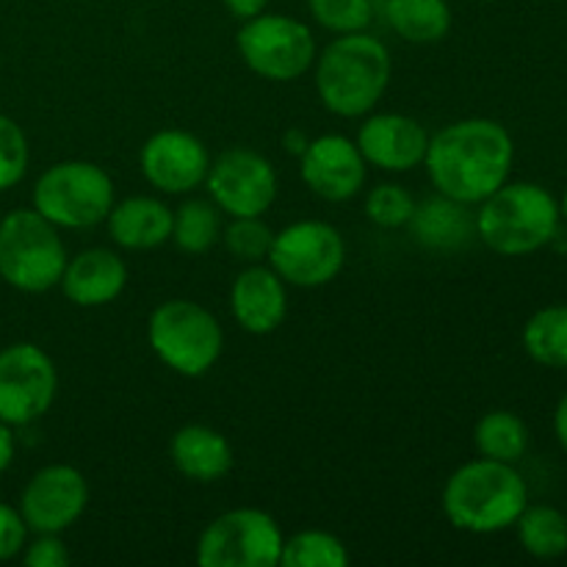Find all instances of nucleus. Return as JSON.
Wrapping results in <instances>:
<instances>
[{
	"mask_svg": "<svg viewBox=\"0 0 567 567\" xmlns=\"http://www.w3.org/2000/svg\"><path fill=\"white\" fill-rule=\"evenodd\" d=\"M524 349L537 365L567 369V305H548L526 321Z\"/></svg>",
	"mask_w": 567,
	"mask_h": 567,
	"instance_id": "a878e982",
	"label": "nucleus"
},
{
	"mask_svg": "<svg viewBox=\"0 0 567 567\" xmlns=\"http://www.w3.org/2000/svg\"><path fill=\"white\" fill-rule=\"evenodd\" d=\"M280 524L258 507H236L216 515L197 540L203 567H277L280 565Z\"/></svg>",
	"mask_w": 567,
	"mask_h": 567,
	"instance_id": "6e6552de",
	"label": "nucleus"
},
{
	"mask_svg": "<svg viewBox=\"0 0 567 567\" xmlns=\"http://www.w3.org/2000/svg\"><path fill=\"white\" fill-rule=\"evenodd\" d=\"M236 48L244 64L264 81H299L316 61L313 31L288 14H258L241 25Z\"/></svg>",
	"mask_w": 567,
	"mask_h": 567,
	"instance_id": "1a4fd4ad",
	"label": "nucleus"
},
{
	"mask_svg": "<svg viewBox=\"0 0 567 567\" xmlns=\"http://www.w3.org/2000/svg\"><path fill=\"white\" fill-rule=\"evenodd\" d=\"M313 20L330 33H358L369 31L374 22V3L371 0H308Z\"/></svg>",
	"mask_w": 567,
	"mask_h": 567,
	"instance_id": "c756f323",
	"label": "nucleus"
},
{
	"mask_svg": "<svg viewBox=\"0 0 567 567\" xmlns=\"http://www.w3.org/2000/svg\"><path fill=\"white\" fill-rule=\"evenodd\" d=\"M28 535L31 532H28L20 509L0 502V563H11V559L20 557L28 543Z\"/></svg>",
	"mask_w": 567,
	"mask_h": 567,
	"instance_id": "473e14b6",
	"label": "nucleus"
},
{
	"mask_svg": "<svg viewBox=\"0 0 567 567\" xmlns=\"http://www.w3.org/2000/svg\"><path fill=\"white\" fill-rule=\"evenodd\" d=\"M89 507V482L75 465L39 468L20 493V515L31 535H64Z\"/></svg>",
	"mask_w": 567,
	"mask_h": 567,
	"instance_id": "ddd939ff",
	"label": "nucleus"
},
{
	"mask_svg": "<svg viewBox=\"0 0 567 567\" xmlns=\"http://www.w3.org/2000/svg\"><path fill=\"white\" fill-rule=\"evenodd\" d=\"M559 216H563V219L567 221V188H565V194H563V203H559Z\"/></svg>",
	"mask_w": 567,
	"mask_h": 567,
	"instance_id": "4c0bfd02",
	"label": "nucleus"
},
{
	"mask_svg": "<svg viewBox=\"0 0 567 567\" xmlns=\"http://www.w3.org/2000/svg\"><path fill=\"white\" fill-rule=\"evenodd\" d=\"M20 557L28 567H66L72 563L70 548L61 540V535H33Z\"/></svg>",
	"mask_w": 567,
	"mask_h": 567,
	"instance_id": "2f4dec72",
	"label": "nucleus"
},
{
	"mask_svg": "<svg viewBox=\"0 0 567 567\" xmlns=\"http://www.w3.org/2000/svg\"><path fill=\"white\" fill-rule=\"evenodd\" d=\"M172 216L175 210L158 197L133 194L122 203L111 205L105 216V227L116 247L127 252H147L172 241Z\"/></svg>",
	"mask_w": 567,
	"mask_h": 567,
	"instance_id": "6ab92c4d",
	"label": "nucleus"
},
{
	"mask_svg": "<svg viewBox=\"0 0 567 567\" xmlns=\"http://www.w3.org/2000/svg\"><path fill=\"white\" fill-rule=\"evenodd\" d=\"M172 241L186 255L210 252L221 241V210L210 199H186L172 216Z\"/></svg>",
	"mask_w": 567,
	"mask_h": 567,
	"instance_id": "393cba45",
	"label": "nucleus"
},
{
	"mask_svg": "<svg viewBox=\"0 0 567 567\" xmlns=\"http://www.w3.org/2000/svg\"><path fill=\"white\" fill-rule=\"evenodd\" d=\"M349 559L341 537L324 529H305L286 537L280 554V565L286 567H347Z\"/></svg>",
	"mask_w": 567,
	"mask_h": 567,
	"instance_id": "bb28decb",
	"label": "nucleus"
},
{
	"mask_svg": "<svg viewBox=\"0 0 567 567\" xmlns=\"http://www.w3.org/2000/svg\"><path fill=\"white\" fill-rule=\"evenodd\" d=\"M169 460L177 474L199 485L225 480L236 465L230 441L208 424L181 426L169 441Z\"/></svg>",
	"mask_w": 567,
	"mask_h": 567,
	"instance_id": "aec40b11",
	"label": "nucleus"
},
{
	"mask_svg": "<svg viewBox=\"0 0 567 567\" xmlns=\"http://www.w3.org/2000/svg\"><path fill=\"white\" fill-rule=\"evenodd\" d=\"M147 343L166 369L197 380L219 363L225 330L216 316L199 302L166 299L150 313Z\"/></svg>",
	"mask_w": 567,
	"mask_h": 567,
	"instance_id": "39448f33",
	"label": "nucleus"
},
{
	"mask_svg": "<svg viewBox=\"0 0 567 567\" xmlns=\"http://www.w3.org/2000/svg\"><path fill=\"white\" fill-rule=\"evenodd\" d=\"M415 199L399 183H380L365 194V216L371 225L382 227V230H399L408 227L413 219Z\"/></svg>",
	"mask_w": 567,
	"mask_h": 567,
	"instance_id": "c85d7f7f",
	"label": "nucleus"
},
{
	"mask_svg": "<svg viewBox=\"0 0 567 567\" xmlns=\"http://www.w3.org/2000/svg\"><path fill=\"white\" fill-rule=\"evenodd\" d=\"M227 9V14L236 17V20L247 22L252 20V17L264 14L266 6H269V0H221Z\"/></svg>",
	"mask_w": 567,
	"mask_h": 567,
	"instance_id": "72a5a7b5",
	"label": "nucleus"
},
{
	"mask_svg": "<svg viewBox=\"0 0 567 567\" xmlns=\"http://www.w3.org/2000/svg\"><path fill=\"white\" fill-rule=\"evenodd\" d=\"M17 457V437H14V426H9L6 421H0V474L11 468Z\"/></svg>",
	"mask_w": 567,
	"mask_h": 567,
	"instance_id": "f704fd0d",
	"label": "nucleus"
},
{
	"mask_svg": "<svg viewBox=\"0 0 567 567\" xmlns=\"http://www.w3.org/2000/svg\"><path fill=\"white\" fill-rule=\"evenodd\" d=\"M554 432H557L559 446H563L567 452V393L563 399H559L557 413H554Z\"/></svg>",
	"mask_w": 567,
	"mask_h": 567,
	"instance_id": "e433bc0d",
	"label": "nucleus"
},
{
	"mask_svg": "<svg viewBox=\"0 0 567 567\" xmlns=\"http://www.w3.org/2000/svg\"><path fill=\"white\" fill-rule=\"evenodd\" d=\"M480 205L476 236L504 258L532 255L559 236V203L537 183H504Z\"/></svg>",
	"mask_w": 567,
	"mask_h": 567,
	"instance_id": "20e7f679",
	"label": "nucleus"
},
{
	"mask_svg": "<svg viewBox=\"0 0 567 567\" xmlns=\"http://www.w3.org/2000/svg\"><path fill=\"white\" fill-rule=\"evenodd\" d=\"M385 22L410 44L443 42L452 31V6L446 0H385Z\"/></svg>",
	"mask_w": 567,
	"mask_h": 567,
	"instance_id": "4be33fe9",
	"label": "nucleus"
},
{
	"mask_svg": "<svg viewBox=\"0 0 567 567\" xmlns=\"http://www.w3.org/2000/svg\"><path fill=\"white\" fill-rule=\"evenodd\" d=\"M410 230L430 249H457L471 241L476 233V216L468 214V205L449 199L443 194L415 203Z\"/></svg>",
	"mask_w": 567,
	"mask_h": 567,
	"instance_id": "412c9836",
	"label": "nucleus"
},
{
	"mask_svg": "<svg viewBox=\"0 0 567 567\" xmlns=\"http://www.w3.org/2000/svg\"><path fill=\"white\" fill-rule=\"evenodd\" d=\"M210 153L194 133L181 127H164L153 133L138 150L142 177L161 194L183 197L203 186L208 175Z\"/></svg>",
	"mask_w": 567,
	"mask_h": 567,
	"instance_id": "4468645a",
	"label": "nucleus"
},
{
	"mask_svg": "<svg viewBox=\"0 0 567 567\" xmlns=\"http://www.w3.org/2000/svg\"><path fill=\"white\" fill-rule=\"evenodd\" d=\"M518 543L529 557L557 559L567 554V518L557 507L548 504H526L524 513L515 520Z\"/></svg>",
	"mask_w": 567,
	"mask_h": 567,
	"instance_id": "b1692460",
	"label": "nucleus"
},
{
	"mask_svg": "<svg viewBox=\"0 0 567 567\" xmlns=\"http://www.w3.org/2000/svg\"><path fill=\"white\" fill-rule=\"evenodd\" d=\"M393 61L385 42L369 31L341 33L313 61V83L321 105L343 120L371 114L388 86Z\"/></svg>",
	"mask_w": 567,
	"mask_h": 567,
	"instance_id": "f03ea898",
	"label": "nucleus"
},
{
	"mask_svg": "<svg viewBox=\"0 0 567 567\" xmlns=\"http://www.w3.org/2000/svg\"><path fill=\"white\" fill-rule=\"evenodd\" d=\"M299 177L319 199L349 203L365 188L369 164L358 142L341 133H327L310 138L308 150L299 155Z\"/></svg>",
	"mask_w": 567,
	"mask_h": 567,
	"instance_id": "2eb2a0df",
	"label": "nucleus"
},
{
	"mask_svg": "<svg viewBox=\"0 0 567 567\" xmlns=\"http://www.w3.org/2000/svg\"><path fill=\"white\" fill-rule=\"evenodd\" d=\"M482 3H496V0H482Z\"/></svg>",
	"mask_w": 567,
	"mask_h": 567,
	"instance_id": "58836bf2",
	"label": "nucleus"
},
{
	"mask_svg": "<svg viewBox=\"0 0 567 567\" xmlns=\"http://www.w3.org/2000/svg\"><path fill=\"white\" fill-rule=\"evenodd\" d=\"M308 144H310V136L302 131V127H288V131L282 133V147H286L291 155H297V158L308 150Z\"/></svg>",
	"mask_w": 567,
	"mask_h": 567,
	"instance_id": "c9c22d12",
	"label": "nucleus"
},
{
	"mask_svg": "<svg viewBox=\"0 0 567 567\" xmlns=\"http://www.w3.org/2000/svg\"><path fill=\"white\" fill-rule=\"evenodd\" d=\"M208 197L221 214L264 216L275 205L280 192V177L275 164L252 147H230L210 158L205 175Z\"/></svg>",
	"mask_w": 567,
	"mask_h": 567,
	"instance_id": "f8f14e48",
	"label": "nucleus"
},
{
	"mask_svg": "<svg viewBox=\"0 0 567 567\" xmlns=\"http://www.w3.org/2000/svg\"><path fill=\"white\" fill-rule=\"evenodd\" d=\"M230 313L249 336H271L288 316V286L271 266L249 264L230 286Z\"/></svg>",
	"mask_w": 567,
	"mask_h": 567,
	"instance_id": "f3484780",
	"label": "nucleus"
},
{
	"mask_svg": "<svg viewBox=\"0 0 567 567\" xmlns=\"http://www.w3.org/2000/svg\"><path fill=\"white\" fill-rule=\"evenodd\" d=\"M529 504L524 476L515 465L476 457L463 463L443 485V515L468 535H496L513 529Z\"/></svg>",
	"mask_w": 567,
	"mask_h": 567,
	"instance_id": "7ed1b4c3",
	"label": "nucleus"
},
{
	"mask_svg": "<svg viewBox=\"0 0 567 567\" xmlns=\"http://www.w3.org/2000/svg\"><path fill=\"white\" fill-rule=\"evenodd\" d=\"M275 230L260 216H236L221 230V244L241 264H264L269 258Z\"/></svg>",
	"mask_w": 567,
	"mask_h": 567,
	"instance_id": "cd10ccee",
	"label": "nucleus"
},
{
	"mask_svg": "<svg viewBox=\"0 0 567 567\" xmlns=\"http://www.w3.org/2000/svg\"><path fill=\"white\" fill-rule=\"evenodd\" d=\"M266 260L286 286H330L347 266V238L324 219H299L275 233Z\"/></svg>",
	"mask_w": 567,
	"mask_h": 567,
	"instance_id": "9d476101",
	"label": "nucleus"
},
{
	"mask_svg": "<svg viewBox=\"0 0 567 567\" xmlns=\"http://www.w3.org/2000/svg\"><path fill=\"white\" fill-rule=\"evenodd\" d=\"M66 247L59 227L33 208H14L0 219V280L20 293H44L59 286Z\"/></svg>",
	"mask_w": 567,
	"mask_h": 567,
	"instance_id": "423d86ee",
	"label": "nucleus"
},
{
	"mask_svg": "<svg viewBox=\"0 0 567 567\" xmlns=\"http://www.w3.org/2000/svg\"><path fill=\"white\" fill-rule=\"evenodd\" d=\"M358 147L365 164L391 175H404L424 164L430 133L408 114H365L358 127Z\"/></svg>",
	"mask_w": 567,
	"mask_h": 567,
	"instance_id": "dca6fc26",
	"label": "nucleus"
},
{
	"mask_svg": "<svg viewBox=\"0 0 567 567\" xmlns=\"http://www.w3.org/2000/svg\"><path fill=\"white\" fill-rule=\"evenodd\" d=\"M515 144L496 120L471 116L430 136L424 169L437 194L463 205H480L507 183Z\"/></svg>",
	"mask_w": 567,
	"mask_h": 567,
	"instance_id": "f257e3e1",
	"label": "nucleus"
},
{
	"mask_svg": "<svg viewBox=\"0 0 567 567\" xmlns=\"http://www.w3.org/2000/svg\"><path fill=\"white\" fill-rule=\"evenodd\" d=\"M114 203V181L92 161H59L48 166L31 192V208L59 230L103 225Z\"/></svg>",
	"mask_w": 567,
	"mask_h": 567,
	"instance_id": "0eeeda50",
	"label": "nucleus"
},
{
	"mask_svg": "<svg viewBox=\"0 0 567 567\" xmlns=\"http://www.w3.org/2000/svg\"><path fill=\"white\" fill-rule=\"evenodd\" d=\"M55 393L59 371L42 347L17 341L0 349V421L31 426L53 408Z\"/></svg>",
	"mask_w": 567,
	"mask_h": 567,
	"instance_id": "9b49d317",
	"label": "nucleus"
},
{
	"mask_svg": "<svg viewBox=\"0 0 567 567\" xmlns=\"http://www.w3.org/2000/svg\"><path fill=\"white\" fill-rule=\"evenodd\" d=\"M474 446L480 457L515 465L529 449V426L509 410H491L476 421Z\"/></svg>",
	"mask_w": 567,
	"mask_h": 567,
	"instance_id": "5701e85b",
	"label": "nucleus"
},
{
	"mask_svg": "<svg viewBox=\"0 0 567 567\" xmlns=\"http://www.w3.org/2000/svg\"><path fill=\"white\" fill-rule=\"evenodd\" d=\"M31 164V147L28 136L17 120L0 114V192H9L25 177Z\"/></svg>",
	"mask_w": 567,
	"mask_h": 567,
	"instance_id": "7c9ffc66",
	"label": "nucleus"
},
{
	"mask_svg": "<svg viewBox=\"0 0 567 567\" xmlns=\"http://www.w3.org/2000/svg\"><path fill=\"white\" fill-rule=\"evenodd\" d=\"M59 286L75 308H103L125 291L127 264L114 249H81L75 258H66Z\"/></svg>",
	"mask_w": 567,
	"mask_h": 567,
	"instance_id": "a211bd4d",
	"label": "nucleus"
}]
</instances>
